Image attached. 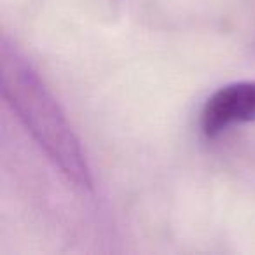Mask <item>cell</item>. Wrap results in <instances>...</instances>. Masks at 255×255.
Returning a JSON list of instances; mask_svg holds the SVG:
<instances>
[{"mask_svg":"<svg viewBox=\"0 0 255 255\" xmlns=\"http://www.w3.org/2000/svg\"><path fill=\"white\" fill-rule=\"evenodd\" d=\"M0 82L5 105L68 182L93 189V173L67 114L35 68L7 35L0 42Z\"/></svg>","mask_w":255,"mask_h":255,"instance_id":"cell-1","label":"cell"},{"mask_svg":"<svg viewBox=\"0 0 255 255\" xmlns=\"http://www.w3.org/2000/svg\"><path fill=\"white\" fill-rule=\"evenodd\" d=\"M250 123H255V81H238L219 88L206 98L199 114L201 133L210 140Z\"/></svg>","mask_w":255,"mask_h":255,"instance_id":"cell-2","label":"cell"}]
</instances>
